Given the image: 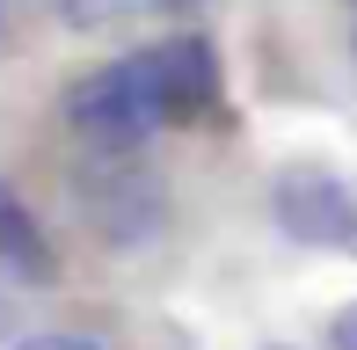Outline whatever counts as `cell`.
I'll list each match as a JSON object with an SVG mask.
<instances>
[{
	"label": "cell",
	"instance_id": "cell-2",
	"mask_svg": "<svg viewBox=\"0 0 357 350\" xmlns=\"http://www.w3.org/2000/svg\"><path fill=\"white\" fill-rule=\"evenodd\" d=\"M278 227L314 248H357V197L321 168H291L278 183Z\"/></svg>",
	"mask_w": 357,
	"mask_h": 350
},
{
	"label": "cell",
	"instance_id": "cell-5",
	"mask_svg": "<svg viewBox=\"0 0 357 350\" xmlns=\"http://www.w3.org/2000/svg\"><path fill=\"white\" fill-rule=\"evenodd\" d=\"M335 350H357V307L335 314Z\"/></svg>",
	"mask_w": 357,
	"mask_h": 350
},
{
	"label": "cell",
	"instance_id": "cell-4",
	"mask_svg": "<svg viewBox=\"0 0 357 350\" xmlns=\"http://www.w3.org/2000/svg\"><path fill=\"white\" fill-rule=\"evenodd\" d=\"M132 8H153V0H59V15H66L73 29H95V22H117V15Z\"/></svg>",
	"mask_w": 357,
	"mask_h": 350
},
{
	"label": "cell",
	"instance_id": "cell-6",
	"mask_svg": "<svg viewBox=\"0 0 357 350\" xmlns=\"http://www.w3.org/2000/svg\"><path fill=\"white\" fill-rule=\"evenodd\" d=\"M22 350H95V343H80V336H37V343H22Z\"/></svg>",
	"mask_w": 357,
	"mask_h": 350
},
{
	"label": "cell",
	"instance_id": "cell-1",
	"mask_svg": "<svg viewBox=\"0 0 357 350\" xmlns=\"http://www.w3.org/2000/svg\"><path fill=\"white\" fill-rule=\"evenodd\" d=\"M212 102H219L212 44L204 37H175V44H153V52H139V59H124V66L80 81L66 117L88 139H102V146H124V139H146L153 124L204 117Z\"/></svg>",
	"mask_w": 357,
	"mask_h": 350
},
{
	"label": "cell",
	"instance_id": "cell-3",
	"mask_svg": "<svg viewBox=\"0 0 357 350\" xmlns=\"http://www.w3.org/2000/svg\"><path fill=\"white\" fill-rule=\"evenodd\" d=\"M0 263H8V277H29V284H44L52 277V241L37 234V219L22 212V197L15 190H0Z\"/></svg>",
	"mask_w": 357,
	"mask_h": 350
},
{
	"label": "cell",
	"instance_id": "cell-7",
	"mask_svg": "<svg viewBox=\"0 0 357 350\" xmlns=\"http://www.w3.org/2000/svg\"><path fill=\"white\" fill-rule=\"evenodd\" d=\"M153 8H175V0H153Z\"/></svg>",
	"mask_w": 357,
	"mask_h": 350
}]
</instances>
